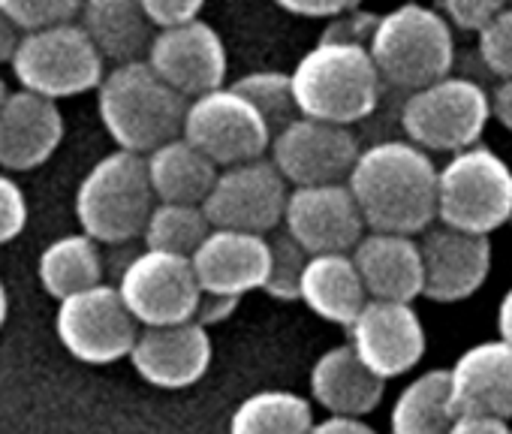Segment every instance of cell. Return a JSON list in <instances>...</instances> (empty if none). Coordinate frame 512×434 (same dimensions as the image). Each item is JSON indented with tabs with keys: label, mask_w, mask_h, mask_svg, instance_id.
<instances>
[{
	"label": "cell",
	"mask_w": 512,
	"mask_h": 434,
	"mask_svg": "<svg viewBox=\"0 0 512 434\" xmlns=\"http://www.w3.org/2000/svg\"><path fill=\"white\" fill-rule=\"evenodd\" d=\"M347 187L371 233L416 236L434 221L437 166L407 139H386L359 151Z\"/></svg>",
	"instance_id": "1"
},
{
	"label": "cell",
	"mask_w": 512,
	"mask_h": 434,
	"mask_svg": "<svg viewBox=\"0 0 512 434\" xmlns=\"http://www.w3.org/2000/svg\"><path fill=\"white\" fill-rule=\"evenodd\" d=\"M299 118L350 127L365 121L377 103L383 82L368 49L317 43L290 73Z\"/></svg>",
	"instance_id": "2"
},
{
	"label": "cell",
	"mask_w": 512,
	"mask_h": 434,
	"mask_svg": "<svg viewBox=\"0 0 512 434\" xmlns=\"http://www.w3.org/2000/svg\"><path fill=\"white\" fill-rule=\"evenodd\" d=\"M97 112L118 151L151 154L178 139L187 100L163 85L145 61L121 64L103 76L97 88Z\"/></svg>",
	"instance_id": "3"
},
{
	"label": "cell",
	"mask_w": 512,
	"mask_h": 434,
	"mask_svg": "<svg viewBox=\"0 0 512 434\" xmlns=\"http://www.w3.org/2000/svg\"><path fill=\"white\" fill-rule=\"evenodd\" d=\"M368 55L380 82L413 94L437 79L452 76L455 34L437 7L407 4L380 16L368 43Z\"/></svg>",
	"instance_id": "4"
},
{
	"label": "cell",
	"mask_w": 512,
	"mask_h": 434,
	"mask_svg": "<svg viewBox=\"0 0 512 434\" xmlns=\"http://www.w3.org/2000/svg\"><path fill=\"white\" fill-rule=\"evenodd\" d=\"M434 221L449 230L491 236L512 224V169L488 145H470L449 154L437 169Z\"/></svg>",
	"instance_id": "5"
},
{
	"label": "cell",
	"mask_w": 512,
	"mask_h": 434,
	"mask_svg": "<svg viewBox=\"0 0 512 434\" xmlns=\"http://www.w3.org/2000/svg\"><path fill=\"white\" fill-rule=\"evenodd\" d=\"M154 208L145 157L112 151L88 169L76 190V217L91 242L130 245Z\"/></svg>",
	"instance_id": "6"
},
{
	"label": "cell",
	"mask_w": 512,
	"mask_h": 434,
	"mask_svg": "<svg viewBox=\"0 0 512 434\" xmlns=\"http://www.w3.org/2000/svg\"><path fill=\"white\" fill-rule=\"evenodd\" d=\"M491 118L488 91L470 76H446L413 91L401 106V130L410 145L458 154L479 145Z\"/></svg>",
	"instance_id": "7"
},
{
	"label": "cell",
	"mask_w": 512,
	"mask_h": 434,
	"mask_svg": "<svg viewBox=\"0 0 512 434\" xmlns=\"http://www.w3.org/2000/svg\"><path fill=\"white\" fill-rule=\"evenodd\" d=\"M10 64L22 91L52 103L94 91L106 76L100 52L76 22L22 37Z\"/></svg>",
	"instance_id": "8"
},
{
	"label": "cell",
	"mask_w": 512,
	"mask_h": 434,
	"mask_svg": "<svg viewBox=\"0 0 512 434\" xmlns=\"http://www.w3.org/2000/svg\"><path fill=\"white\" fill-rule=\"evenodd\" d=\"M181 139L214 166L226 169L260 160L272 145V133L260 112L232 88H217L190 100L181 124Z\"/></svg>",
	"instance_id": "9"
},
{
	"label": "cell",
	"mask_w": 512,
	"mask_h": 434,
	"mask_svg": "<svg viewBox=\"0 0 512 434\" xmlns=\"http://www.w3.org/2000/svg\"><path fill=\"white\" fill-rule=\"evenodd\" d=\"M118 296L127 314L145 329L178 326L196 317L202 290L190 260L166 251H142L118 275Z\"/></svg>",
	"instance_id": "10"
},
{
	"label": "cell",
	"mask_w": 512,
	"mask_h": 434,
	"mask_svg": "<svg viewBox=\"0 0 512 434\" xmlns=\"http://www.w3.org/2000/svg\"><path fill=\"white\" fill-rule=\"evenodd\" d=\"M287 181L272 160H253L217 172V181L199 205L211 230L266 236L284 221Z\"/></svg>",
	"instance_id": "11"
},
{
	"label": "cell",
	"mask_w": 512,
	"mask_h": 434,
	"mask_svg": "<svg viewBox=\"0 0 512 434\" xmlns=\"http://www.w3.org/2000/svg\"><path fill=\"white\" fill-rule=\"evenodd\" d=\"M55 326L61 344L88 365H112L130 356L139 335L136 320L127 314L118 290L109 284H97L64 299Z\"/></svg>",
	"instance_id": "12"
},
{
	"label": "cell",
	"mask_w": 512,
	"mask_h": 434,
	"mask_svg": "<svg viewBox=\"0 0 512 434\" xmlns=\"http://www.w3.org/2000/svg\"><path fill=\"white\" fill-rule=\"evenodd\" d=\"M272 166L296 187L347 184L359 157V139L350 127H335L311 118H296L272 136Z\"/></svg>",
	"instance_id": "13"
},
{
	"label": "cell",
	"mask_w": 512,
	"mask_h": 434,
	"mask_svg": "<svg viewBox=\"0 0 512 434\" xmlns=\"http://www.w3.org/2000/svg\"><path fill=\"white\" fill-rule=\"evenodd\" d=\"M347 329L350 350L380 380H392L416 368L428 347L422 317L407 302L368 299Z\"/></svg>",
	"instance_id": "14"
},
{
	"label": "cell",
	"mask_w": 512,
	"mask_h": 434,
	"mask_svg": "<svg viewBox=\"0 0 512 434\" xmlns=\"http://www.w3.org/2000/svg\"><path fill=\"white\" fill-rule=\"evenodd\" d=\"M284 233L308 254H350L365 236V221L347 184L296 187L284 205Z\"/></svg>",
	"instance_id": "15"
},
{
	"label": "cell",
	"mask_w": 512,
	"mask_h": 434,
	"mask_svg": "<svg viewBox=\"0 0 512 434\" xmlns=\"http://www.w3.org/2000/svg\"><path fill=\"white\" fill-rule=\"evenodd\" d=\"M145 64L175 94L196 100L223 88L226 46L208 22L196 19L190 25L154 34Z\"/></svg>",
	"instance_id": "16"
},
{
	"label": "cell",
	"mask_w": 512,
	"mask_h": 434,
	"mask_svg": "<svg viewBox=\"0 0 512 434\" xmlns=\"http://www.w3.org/2000/svg\"><path fill=\"white\" fill-rule=\"evenodd\" d=\"M422 296L431 302L470 299L491 272L488 236H473L449 227H431L419 239Z\"/></svg>",
	"instance_id": "17"
},
{
	"label": "cell",
	"mask_w": 512,
	"mask_h": 434,
	"mask_svg": "<svg viewBox=\"0 0 512 434\" xmlns=\"http://www.w3.org/2000/svg\"><path fill=\"white\" fill-rule=\"evenodd\" d=\"M190 269L202 293L241 299L250 290H263L272 269L266 236L211 230L190 254Z\"/></svg>",
	"instance_id": "18"
},
{
	"label": "cell",
	"mask_w": 512,
	"mask_h": 434,
	"mask_svg": "<svg viewBox=\"0 0 512 434\" xmlns=\"http://www.w3.org/2000/svg\"><path fill=\"white\" fill-rule=\"evenodd\" d=\"M449 374V407L455 416L512 419V347L500 338L467 347Z\"/></svg>",
	"instance_id": "19"
},
{
	"label": "cell",
	"mask_w": 512,
	"mask_h": 434,
	"mask_svg": "<svg viewBox=\"0 0 512 434\" xmlns=\"http://www.w3.org/2000/svg\"><path fill=\"white\" fill-rule=\"evenodd\" d=\"M130 362L157 389H187L211 365V338L199 323L145 329L136 335Z\"/></svg>",
	"instance_id": "20"
},
{
	"label": "cell",
	"mask_w": 512,
	"mask_h": 434,
	"mask_svg": "<svg viewBox=\"0 0 512 434\" xmlns=\"http://www.w3.org/2000/svg\"><path fill=\"white\" fill-rule=\"evenodd\" d=\"M64 139V115L58 103L28 91H16L0 106V166L31 172L43 166Z\"/></svg>",
	"instance_id": "21"
},
{
	"label": "cell",
	"mask_w": 512,
	"mask_h": 434,
	"mask_svg": "<svg viewBox=\"0 0 512 434\" xmlns=\"http://www.w3.org/2000/svg\"><path fill=\"white\" fill-rule=\"evenodd\" d=\"M368 299L407 302L422 296V257L413 236L368 233L350 254Z\"/></svg>",
	"instance_id": "22"
},
{
	"label": "cell",
	"mask_w": 512,
	"mask_h": 434,
	"mask_svg": "<svg viewBox=\"0 0 512 434\" xmlns=\"http://www.w3.org/2000/svg\"><path fill=\"white\" fill-rule=\"evenodd\" d=\"M386 380L374 377L350 350V344L326 350L311 368V395L329 416L362 419L383 401Z\"/></svg>",
	"instance_id": "23"
},
{
	"label": "cell",
	"mask_w": 512,
	"mask_h": 434,
	"mask_svg": "<svg viewBox=\"0 0 512 434\" xmlns=\"http://www.w3.org/2000/svg\"><path fill=\"white\" fill-rule=\"evenodd\" d=\"M299 299L317 317L338 326H350L356 314L365 308L368 293L359 281L350 254H320V257H308L305 263L299 281Z\"/></svg>",
	"instance_id": "24"
},
{
	"label": "cell",
	"mask_w": 512,
	"mask_h": 434,
	"mask_svg": "<svg viewBox=\"0 0 512 434\" xmlns=\"http://www.w3.org/2000/svg\"><path fill=\"white\" fill-rule=\"evenodd\" d=\"M79 28L88 34L100 58L121 64L139 61L151 46V25L136 0H91L79 13Z\"/></svg>",
	"instance_id": "25"
},
{
	"label": "cell",
	"mask_w": 512,
	"mask_h": 434,
	"mask_svg": "<svg viewBox=\"0 0 512 434\" xmlns=\"http://www.w3.org/2000/svg\"><path fill=\"white\" fill-rule=\"evenodd\" d=\"M154 199L169 205H202L217 181V166L181 136L145 157Z\"/></svg>",
	"instance_id": "26"
},
{
	"label": "cell",
	"mask_w": 512,
	"mask_h": 434,
	"mask_svg": "<svg viewBox=\"0 0 512 434\" xmlns=\"http://www.w3.org/2000/svg\"><path fill=\"white\" fill-rule=\"evenodd\" d=\"M40 284L55 299H70L76 293H85L97 284H103V257L97 242H91L85 233L61 236L55 239L37 263Z\"/></svg>",
	"instance_id": "27"
},
{
	"label": "cell",
	"mask_w": 512,
	"mask_h": 434,
	"mask_svg": "<svg viewBox=\"0 0 512 434\" xmlns=\"http://www.w3.org/2000/svg\"><path fill=\"white\" fill-rule=\"evenodd\" d=\"M455 413L449 407V374L446 368H431L410 380L389 413L392 434H449Z\"/></svg>",
	"instance_id": "28"
},
{
	"label": "cell",
	"mask_w": 512,
	"mask_h": 434,
	"mask_svg": "<svg viewBox=\"0 0 512 434\" xmlns=\"http://www.w3.org/2000/svg\"><path fill=\"white\" fill-rule=\"evenodd\" d=\"M311 428V401L287 389H266L244 398L229 419V434H308Z\"/></svg>",
	"instance_id": "29"
},
{
	"label": "cell",
	"mask_w": 512,
	"mask_h": 434,
	"mask_svg": "<svg viewBox=\"0 0 512 434\" xmlns=\"http://www.w3.org/2000/svg\"><path fill=\"white\" fill-rule=\"evenodd\" d=\"M208 233L211 227L199 205L157 202L148 214L142 239H145V251H166V254H178L190 260V254L205 242Z\"/></svg>",
	"instance_id": "30"
},
{
	"label": "cell",
	"mask_w": 512,
	"mask_h": 434,
	"mask_svg": "<svg viewBox=\"0 0 512 434\" xmlns=\"http://www.w3.org/2000/svg\"><path fill=\"white\" fill-rule=\"evenodd\" d=\"M235 94H241L260 118L266 121L269 133H281L284 127H290L299 118L296 100H293V85H290V73L281 70H260V73H247L232 85Z\"/></svg>",
	"instance_id": "31"
},
{
	"label": "cell",
	"mask_w": 512,
	"mask_h": 434,
	"mask_svg": "<svg viewBox=\"0 0 512 434\" xmlns=\"http://www.w3.org/2000/svg\"><path fill=\"white\" fill-rule=\"evenodd\" d=\"M0 7L16 25V31H25V37L73 25L82 13V4H76V0H0Z\"/></svg>",
	"instance_id": "32"
},
{
	"label": "cell",
	"mask_w": 512,
	"mask_h": 434,
	"mask_svg": "<svg viewBox=\"0 0 512 434\" xmlns=\"http://www.w3.org/2000/svg\"><path fill=\"white\" fill-rule=\"evenodd\" d=\"M269 251H272V269H269V281L263 290L284 302L299 299V281H302L308 254L284 230L269 239Z\"/></svg>",
	"instance_id": "33"
},
{
	"label": "cell",
	"mask_w": 512,
	"mask_h": 434,
	"mask_svg": "<svg viewBox=\"0 0 512 434\" xmlns=\"http://www.w3.org/2000/svg\"><path fill=\"white\" fill-rule=\"evenodd\" d=\"M479 61L500 82L512 79V7H503L479 34Z\"/></svg>",
	"instance_id": "34"
},
{
	"label": "cell",
	"mask_w": 512,
	"mask_h": 434,
	"mask_svg": "<svg viewBox=\"0 0 512 434\" xmlns=\"http://www.w3.org/2000/svg\"><path fill=\"white\" fill-rule=\"evenodd\" d=\"M503 7L506 4H500V0H446V4L437 7V13L446 19L452 31H467L479 37Z\"/></svg>",
	"instance_id": "35"
},
{
	"label": "cell",
	"mask_w": 512,
	"mask_h": 434,
	"mask_svg": "<svg viewBox=\"0 0 512 434\" xmlns=\"http://www.w3.org/2000/svg\"><path fill=\"white\" fill-rule=\"evenodd\" d=\"M377 22H380L377 13H365L359 7H350L347 13H341L338 19H332L326 25L320 43H341V46H362V49H368Z\"/></svg>",
	"instance_id": "36"
},
{
	"label": "cell",
	"mask_w": 512,
	"mask_h": 434,
	"mask_svg": "<svg viewBox=\"0 0 512 434\" xmlns=\"http://www.w3.org/2000/svg\"><path fill=\"white\" fill-rule=\"evenodd\" d=\"M28 227V199L22 187L0 172V245L13 242Z\"/></svg>",
	"instance_id": "37"
},
{
	"label": "cell",
	"mask_w": 512,
	"mask_h": 434,
	"mask_svg": "<svg viewBox=\"0 0 512 434\" xmlns=\"http://www.w3.org/2000/svg\"><path fill=\"white\" fill-rule=\"evenodd\" d=\"M142 16L148 19L151 28H160V31H172V28H181V25H190L199 19L202 13V4L199 0H142Z\"/></svg>",
	"instance_id": "38"
},
{
	"label": "cell",
	"mask_w": 512,
	"mask_h": 434,
	"mask_svg": "<svg viewBox=\"0 0 512 434\" xmlns=\"http://www.w3.org/2000/svg\"><path fill=\"white\" fill-rule=\"evenodd\" d=\"M449 434H509V422L506 419H494V416L461 413V416L452 419Z\"/></svg>",
	"instance_id": "39"
},
{
	"label": "cell",
	"mask_w": 512,
	"mask_h": 434,
	"mask_svg": "<svg viewBox=\"0 0 512 434\" xmlns=\"http://www.w3.org/2000/svg\"><path fill=\"white\" fill-rule=\"evenodd\" d=\"M235 305H238V299H229V296H208V293H202V299H199V305H196V317H193V323H199V326L220 323V320H226V317L235 311Z\"/></svg>",
	"instance_id": "40"
},
{
	"label": "cell",
	"mask_w": 512,
	"mask_h": 434,
	"mask_svg": "<svg viewBox=\"0 0 512 434\" xmlns=\"http://www.w3.org/2000/svg\"><path fill=\"white\" fill-rule=\"evenodd\" d=\"M353 4H344V0H335V4H296V0H284L281 10L293 13V16H302V19H338L341 13H347Z\"/></svg>",
	"instance_id": "41"
},
{
	"label": "cell",
	"mask_w": 512,
	"mask_h": 434,
	"mask_svg": "<svg viewBox=\"0 0 512 434\" xmlns=\"http://www.w3.org/2000/svg\"><path fill=\"white\" fill-rule=\"evenodd\" d=\"M488 109H491V118H497V124L512 133V79L497 82V88L488 94Z\"/></svg>",
	"instance_id": "42"
},
{
	"label": "cell",
	"mask_w": 512,
	"mask_h": 434,
	"mask_svg": "<svg viewBox=\"0 0 512 434\" xmlns=\"http://www.w3.org/2000/svg\"><path fill=\"white\" fill-rule=\"evenodd\" d=\"M308 434H377V431L353 416H326L323 422H314Z\"/></svg>",
	"instance_id": "43"
},
{
	"label": "cell",
	"mask_w": 512,
	"mask_h": 434,
	"mask_svg": "<svg viewBox=\"0 0 512 434\" xmlns=\"http://www.w3.org/2000/svg\"><path fill=\"white\" fill-rule=\"evenodd\" d=\"M19 31H16V25L7 19V13H4V7H0V64H7V61H13V55H16V46H19Z\"/></svg>",
	"instance_id": "44"
},
{
	"label": "cell",
	"mask_w": 512,
	"mask_h": 434,
	"mask_svg": "<svg viewBox=\"0 0 512 434\" xmlns=\"http://www.w3.org/2000/svg\"><path fill=\"white\" fill-rule=\"evenodd\" d=\"M497 338L512 347V287L503 293L497 305Z\"/></svg>",
	"instance_id": "45"
},
{
	"label": "cell",
	"mask_w": 512,
	"mask_h": 434,
	"mask_svg": "<svg viewBox=\"0 0 512 434\" xmlns=\"http://www.w3.org/2000/svg\"><path fill=\"white\" fill-rule=\"evenodd\" d=\"M7 314H10V296H7V287L0 281V326L7 323Z\"/></svg>",
	"instance_id": "46"
},
{
	"label": "cell",
	"mask_w": 512,
	"mask_h": 434,
	"mask_svg": "<svg viewBox=\"0 0 512 434\" xmlns=\"http://www.w3.org/2000/svg\"><path fill=\"white\" fill-rule=\"evenodd\" d=\"M10 97V91H7V82L4 79H0V106H4V100Z\"/></svg>",
	"instance_id": "47"
},
{
	"label": "cell",
	"mask_w": 512,
	"mask_h": 434,
	"mask_svg": "<svg viewBox=\"0 0 512 434\" xmlns=\"http://www.w3.org/2000/svg\"><path fill=\"white\" fill-rule=\"evenodd\" d=\"M509 434H512V425H509Z\"/></svg>",
	"instance_id": "48"
}]
</instances>
